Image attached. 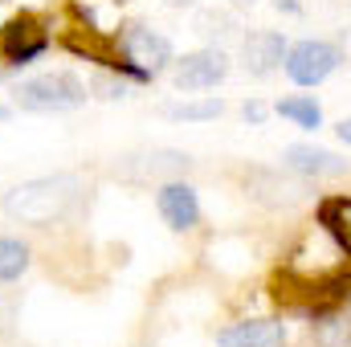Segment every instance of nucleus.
I'll use <instances>...</instances> for the list:
<instances>
[{
	"label": "nucleus",
	"mask_w": 351,
	"mask_h": 347,
	"mask_svg": "<svg viewBox=\"0 0 351 347\" xmlns=\"http://www.w3.org/2000/svg\"><path fill=\"white\" fill-rule=\"evenodd\" d=\"M29 261H33V254H29L25 241H16V237H0V286L25 278V274H29Z\"/></svg>",
	"instance_id": "nucleus-17"
},
{
	"label": "nucleus",
	"mask_w": 351,
	"mask_h": 347,
	"mask_svg": "<svg viewBox=\"0 0 351 347\" xmlns=\"http://www.w3.org/2000/svg\"><path fill=\"white\" fill-rule=\"evenodd\" d=\"M119 49H123V58H127L131 66H139V70L152 74V78H160V74L176 62L172 41H168L164 33H156L152 25H143V21L123 25V33H119Z\"/></svg>",
	"instance_id": "nucleus-6"
},
{
	"label": "nucleus",
	"mask_w": 351,
	"mask_h": 347,
	"mask_svg": "<svg viewBox=\"0 0 351 347\" xmlns=\"http://www.w3.org/2000/svg\"><path fill=\"white\" fill-rule=\"evenodd\" d=\"M335 135H339V143H348L351 147V119H343V123L335 127Z\"/></svg>",
	"instance_id": "nucleus-23"
},
{
	"label": "nucleus",
	"mask_w": 351,
	"mask_h": 347,
	"mask_svg": "<svg viewBox=\"0 0 351 347\" xmlns=\"http://www.w3.org/2000/svg\"><path fill=\"white\" fill-rule=\"evenodd\" d=\"M131 90H135V82L131 78H123V74H110V70H102L98 78H94V86H90V94H98V98H131Z\"/></svg>",
	"instance_id": "nucleus-18"
},
{
	"label": "nucleus",
	"mask_w": 351,
	"mask_h": 347,
	"mask_svg": "<svg viewBox=\"0 0 351 347\" xmlns=\"http://www.w3.org/2000/svg\"><path fill=\"white\" fill-rule=\"evenodd\" d=\"M12 319H16V302L0 294V335H8V331H12Z\"/></svg>",
	"instance_id": "nucleus-21"
},
{
	"label": "nucleus",
	"mask_w": 351,
	"mask_h": 347,
	"mask_svg": "<svg viewBox=\"0 0 351 347\" xmlns=\"http://www.w3.org/2000/svg\"><path fill=\"white\" fill-rule=\"evenodd\" d=\"M200 33H208V37H225V33H229V16L204 12V16H200Z\"/></svg>",
	"instance_id": "nucleus-19"
},
{
	"label": "nucleus",
	"mask_w": 351,
	"mask_h": 347,
	"mask_svg": "<svg viewBox=\"0 0 351 347\" xmlns=\"http://www.w3.org/2000/svg\"><path fill=\"white\" fill-rule=\"evenodd\" d=\"M250 192L262 200V204H298L302 196H306V180H290V176L282 172H265V168H258V172L250 176Z\"/></svg>",
	"instance_id": "nucleus-12"
},
{
	"label": "nucleus",
	"mask_w": 351,
	"mask_h": 347,
	"mask_svg": "<svg viewBox=\"0 0 351 347\" xmlns=\"http://www.w3.org/2000/svg\"><path fill=\"white\" fill-rule=\"evenodd\" d=\"M225 115V102L221 98H184V102H168L164 106V119L168 123H213Z\"/></svg>",
	"instance_id": "nucleus-16"
},
{
	"label": "nucleus",
	"mask_w": 351,
	"mask_h": 347,
	"mask_svg": "<svg viewBox=\"0 0 351 347\" xmlns=\"http://www.w3.org/2000/svg\"><path fill=\"white\" fill-rule=\"evenodd\" d=\"M278 12H286V16H302V0H269Z\"/></svg>",
	"instance_id": "nucleus-22"
},
{
	"label": "nucleus",
	"mask_w": 351,
	"mask_h": 347,
	"mask_svg": "<svg viewBox=\"0 0 351 347\" xmlns=\"http://www.w3.org/2000/svg\"><path fill=\"white\" fill-rule=\"evenodd\" d=\"M192 168V156H184V152H172V147H164V152H143V156H127V164L119 168L123 176H131V180H180V176Z\"/></svg>",
	"instance_id": "nucleus-11"
},
{
	"label": "nucleus",
	"mask_w": 351,
	"mask_h": 347,
	"mask_svg": "<svg viewBox=\"0 0 351 347\" xmlns=\"http://www.w3.org/2000/svg\"><path fill=\"white\" fill-rule=\"evenodd\" d=\"M8 119H12V106H4V102H0V123H8Z\"/></svg>",
	"instance_id": "nucleus-25"
},
{
	"label": "nucleus",
	"mask_w": 351,
	"mask_h": 347,
	"mask_svg": "<svg viewBox=\"0 0 351 347\" xmlns=\"http://www.w3.org/2000/svg\"><path fill=\"white\" fill-rule=\"evenodd\" d=\"M86 82L70 70H49V74H33L12 90V102L29 115H66L78 110L86 102Z\"/></svg>",
	"instance_id": "nucleus-2"
},
{
	"label": "nucleus",
	"mask_w": 351,
	"mask_h": 347,
	"mask_svg": "<svg viewBox=\"0 0 351 347\" xmlns=\"http://www.w3.org/2000/svg\"><path fill=\"white\" fill-rule=\"evenodd\" d=\"M229 53L221 45H204V49H192L184 58L172 62V82L184 94H204V90H217L229 78Z\"/></svg>",
	"instance_id": "nucleus-5"
},
{
	"label": "nucleus",
	"mask_w": 351,
	"mask_h": 347,
	"mask_svg": "<svg viewBox=\"0 0 351 347\" xmlns=\"http://www.w3.org/2000/svg\"><path fill=\"white\" fill-rule=\"evenodd\" d=\"M286 45L290 41L278 29H254V33H245V41H241V70L250 78L278 74L282 70V58H286Z\"/></svg>",
	"instance_id": "nucleus-8"
},
{
	"label": "nucleus",
	"mask_w": 351,
	"mask_h": 347,
	"mask_svg": "<svg viewBox=\"0 0 351 347\" xmlns=\"http://www.w3.org/2000/svg\"><path fill=\"white\" fill-rule=\"evenodd\" d=\"M319 225H323V233L335 241V250L351 258V200L348 196H327V200H319Z\"/></svg>",
	"instance_id": "nucleus-14"
},
{
	"label": "nucleus",
	"mask_w": 351,
	"mask_h": 347,
	"mask_svg": "<svg viewBox=\"0 0 351 347\" xmlns=\"http://www.w3.org/2000/svg\"><path fill=\"white\" fill-rule=\"evenodd\" d=\"M282 164L286 172L302 176V180H335V176H348V160L327 152V147H315V143H290L282 152Z\"/></svg>",
	"instance_id": "nucleus-9"
},
{
	"label": "nucleus",
	"mask_w": 351,
	"mask_h": 347,
	"mask_svg": "<svg viewBox=\"0 0 351 347\" xmlns=\"http://www.w3.org/2000/svg\"><path fill=\"white\" fill-rule=\"evenodd\" d=\"M311 339H315V347H351V307L348 302L311 315Z\"/></svg>",
	"instance_id": "nucleus-13"
},
{
	"label": "nucleus",
	"mask_w": 351,
	"mask_h": 347,
	"mask_svg": "<svg viewBox=\"0 0 351 347\" xmlns=\"http://www.w3.org/2000/svg\"><path fill=\"white\" fill-rule=\"evenodd\" d=\"M168 4H172V8H192L196 0H168Z\"/></svg>",
	"instance_id": "nucleus-26"
},
{
	"label": "nucleus",
	"mask_w": 351,
	"mask_h": 347,
	"mask_svg": "<svg viewBox=\"0 0 351 347\" xmlns=\"http://www.w3.org/2000/svg\"><path fill=\"white\" fill-rule=\"evenodd\" d=\"M274 115L294 123L298 131H319L323 127V106L315 94H290V98H278L274 102Z\"/></svg>",
	"instance_id": "nucleus-15"
},
{
	"label": "nucleus",
	"mask_w": 351,
	"mask_h": 347,
	"mask_svg": "<svg viewBox=\"0 0 351 347\" xmlns=\"http://www.w3.org/2000/svg\"><path fill=\"white\" fill-rule=\"evenodd\" d=\"M343 66V49L335 41H323V37H306V41H294L286 45V58H282V70L294 86L311 90L323 86L335 70Z\"/></svg>",
	"instance_id": "nucleus-3"
},
{
	"label": "nucleus",
	"mask_w": 351,
	"mask_h": 347,
	"mask_svg": "<svg viewBox=\"0 0 351 347\" xmlns=\"http://www.w3.org/2000/svg\"><path fill=\"white\" fill-rule=\"evenodd\" d=\"M78 200H82V180L74 172H53V176H37V180H25V184L8 188L0 208L16 225L49 229V225L66 221Z\"/></svg>",
	"instance_id": "nucleus-1"
},
{
	"label": "nucleus",
	"mask_w": 351,
	"mask_h": 347,
	"mask_svg": "<svg viewBox=\"0 0 351 347\" xmlns=\"http://www.w3.org/2000/svg\"><path fill=\"white\" fill-rule=\"evenodd\" d=\"M225 4H229V8H254L258 0H225Z\"/></svg>",
	"instance_id": "nucleus-24"
},
{
	"label": "nucleus",
	"mask_w": 351,
	"mask_h": 347,
	"mask_svg": "<svg viewBox=\"0 0 351 347\" xmlns=\"http://www.w3.org/2000/svg\"><path fill=\"white\" fill-rule=\"evenodd\" d=\"M156 208H160V217H164V225L172 233H188V229L200 225V196H196V188L184 176L180 180H164L156 188Z\"/></svg>",
	"instance_id": "nucleus-7"
},
{
	"label": "nucleus",
	"mask_w": 351,
	"mask_h": 347,
	"mask_svg": "<svg viewBox=\"0 0 351 347\" xmlns=\"http://www.w3.org/2000/svg\"><path fill=\"white\" fill-rule=\"evenodd\" d=\"M217 347H286L282 319H241L217 331Z\"/></svg>",
	"instance_id": "nucleus-10"
},
{
	"label": "nucleus",
	"mask_w": 351,
	"mask_h": 347,
	"mask_svg": "<svg viewBox=\"0 0 351 347\" xmlns=\"http://www.w3.org/2000/svg\"><path fill=\"white\" fill-rule=\"evenodd\" d=\"M49 45H53L49 29H45L41 16H33V12H16V16H8V21L0 25V62L12 66V70L33 66L37 58L49 53Z\"/></svg>",
	"instance_id": "nucleus-4"
},
{
	"label": "nucleus",
	"mask_w": 351,
	"mask_h": 347,
	"mask_svg": "<svg viewBox=\"0 0 351 347\" xmlns=\"http://www.w3.org/2000/svg\"><path fill=\"white\" fill-rule=\"evenodd\" d=\"M241 115H245V123H254V127H262L265 115H269V106H265L262 98H250L245 106H241Z\"/></svg>",
	"instance_id": "nucleus-20"
}]
</instances>
